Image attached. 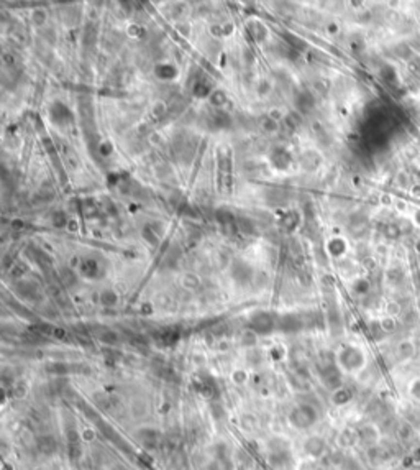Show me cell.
Masks as SVG:
<instances>
[{"label": "cell", "mask_w": 420, "mask_h": 470, "mask_svg": "<svg viewBox=\"0 0 420 470\" xmlns=\"http://www.w3.org/2000/svg\"><path fill=\"white\" fill-rule=\"evenodd\" d=\"M319 413L310 404H299L289 413V422L296 429H309L317 422Z\"/></svg>", "instance_id": "obj_1"}, {"label": "cell", "mask_w": 420, "mask_h": 470, "mask_svg": "<svg viewBox=\"0 0 420 470\" xmlns=\"http://www.w3.org/2000/svg\"><path fill=\"white\" fill-rule=\"evenodd\" d=\"M338 364L345 372H358L365 365V355L354 347H345L338 353Z\"/></svg>", "instance_id": "obj_2"}, {"label": "cell", "mask_w": 420, "mask_h": 470, "mask_svg": "<svg viewBox=\"0 0 420 470\" xmlns=\"http://www.w3.org/2000/svg\"><path fill=\"white\" fill-rule=\"evenodd\" d=\"M352 400H353V391L350 390V388L340 386L333 391L332 401H333V404H336V406H345V404H348Z\"/></svg>", "instance_id": "obj_3"}, {"label": "cell", "mask_w": 420, "mask_h": 470, "mask_svg": "<svg viewBox=\"0 0 420 470\" xmlns=\"http://www.w3.org/2000/svg\"><path fill=\"white\" fill-rule=\"evenodd\" d=\"M305 449L310 455L317 457L325 451V442H323V439H320V437H310L309 441L305 442Z\"/></svg>", "instance_id": "obj_4"}, {"label": "cell", "mask_w": 420, "mask_h": 470, "mask_svg": "<svg viewBox=\"0 0 420 470\" xmlns=\"http://www.w3.org/2000/svg\"><path fill=\"white\" fill-rule=\"evenodd\" d=\"M253 327L256 329L258 332H268L272 327V319L268 316V314H259L253 319Z\"/></svg>", "instance_id": "obj_5"}, {"label": "cell", "mask_w": 420, "mask_h": 470, "mask_svg": "<svg viewBox=\"0 0 420 470\" xmlns=\"http://www.w3.org/2000/svg\"><path fill=\"white\" fill-rule=\"evenodd\" d=\"M409 396H410V400L415 401V403H420V377L410 382V385H409Z\"/></svg>", "instance_id": "obj_6"}, {"label": "cell", "mask_w": 420, "mask_h": 470, "mask_svg": "<svg viewBox=\"0 0 420 470\" xmlns=\"http://www.w3.org/2000/svg\"><path fill=\"white\" fill-rule=\"evenodd\" d=\"M383 327H384V329H386V331H392L396 326H394V321H392V319H384V321H383Z\"/></svg>", "instance_id": "obj_7"}]
</instances>
